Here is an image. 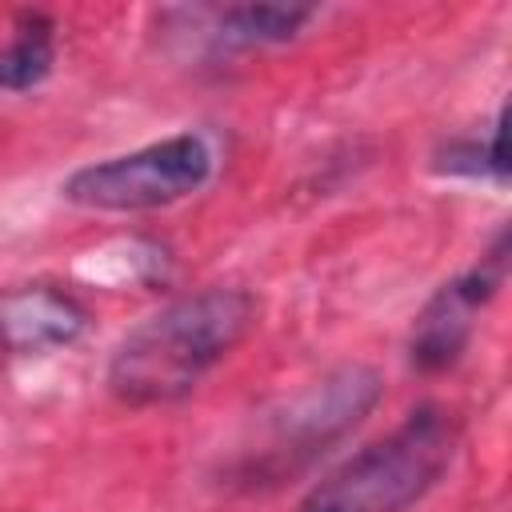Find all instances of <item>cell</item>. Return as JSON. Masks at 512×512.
Here are the masks:
<instances>
[{
  "label": "cell",
  "mask_w": 512,
  "mask_h": 512,
  "mask_svg": "<svg viewBox=\"0 0 512 512\" xmlns=\"http://www.w3.org/2000/svg\"><path fill=\"white\" fill-rule=\"evenodd\" d=\"M260 300L248 288H204L144 316L108 360V392L128 408L184 400L256 324Z\"/></svg>",
  "instance_id": "1"
},
{
  "label": "cell",
  "mask_w": 512,
  "mask_h": 512,
  "mask_svg": "<svg viewBox=\"0 0 512 512\" xmlns=\"http://www.w3.org/2000/svg\"><path fill=\"white\" fill-rule=\"evenodd\" d=\"M456 444L460 420L444 404H420L388 436L316 480L296 512H408L440 484Z\"/></svg>",
  "instance_id": "2"
},
{
  "label": "cell",
  "mask_w": 512,
  "mask_h": 512,
  "mask_svg": "<svg viewBox=\"0 0 512 512\" xmlns=\"http://www.w3.org/2000/svg\"><path fill=\"white\" fill-rule=\"evenodd\" d=\"M212 168V144L200 132H176L76 168L60 184V196L88 212H156L200 192L212 180Z\"/></svg>",
  "instance_id": "3"
},
{
  "label": "cell",
  "mask_w": 512,
  "mask_h": 512,
  "mask_svg": "<svg viewBox=\"0 0 512 512\" xmlns=\"http://www.w3.org/2000/svg\"><path fill=\"white\" fill-rule=\"evenodd\" d=\"M384 396V376L368 364H344L304 388L268 424V444L252 460V476H284L316 460L328 444L352 432Z\"/></svg>",
  "instance_id": "4"
},
{
  "label": "cell",
  "mask_w": 512,
  "mask_h": 512,
  "mask_svg": "<svg viewBox=\"0 0 512 512\" xmlns=\"http://www.w3.org/2000/svg\"><path fill=\"white\" fill-rule=\"evenodd\" d=\"M504 272H508V228L492 240V248L480 256L476 268L440 284L436 296L420 308L412 336H408V360L416 372H428V376L448 372L464 356V348L472 340L476 312L500 292Z\"/></svg>",
  "instance_id": "5"
},
{
  "label": "cell",
  "mask_w": 512,
  "mask_h": 512,
  "mask_svg": "<svg viewBox=\"0 0 512 512\" xmlns=\"http://www.w3.org/2000/svg\"><path fill=\"white\" fill-rule=\"evenodd\" d=\"M88 332V308L56 284H16L0 292V356L28 360L76 344Z\"/></svg>",
  "instance_id": "6"
},
{
  "label": "cell",
  "mask_w": 512,
  "mask_h": 512,
  "mask_svg": "<svg viewBox=\"0 0 512 512\" xmlns=\"http://www.w3.org/2000/svg\"><path fill=\"white\" fill-rule=\"evenodd\" d=\"M312 20L316 8H300V4H232L216 12V36L228 48H264V44L296 40L300 28Z\"/></svg>",
  "instance_id": "7"
},
{
  "label": "cell",
  "mask_w": 512,
  "mask_h": 512,
  "mask_svg": "<svg viewBox=\"0 0 512 512\" xmlns=\"http://www.w3.org/2000/svg\"><path fill=\"white\" fill-rule=\"evenodd\" d=\"M56 64V24L44 12H24L16 36L0 48V92H32Z\"/></svg>",
  "instance_id": "8"
},
{
  "label": "cell",
  "mask_w": 512,
  "mask_h": 512,
  "mask_svg": "<svg viewBox=\"0 0 512 512\" xmlns=\"http://www.w3.org/2000/svg\"><path fill=\"white\" fill-rule=\"evenodd\" d=\"M436 176L456 180H508V156H504V112L496 116L488 136H452L432 152Z\"/></svg>",
  "instance_id": "9"
}]
</instances>
